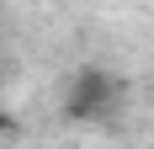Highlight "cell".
Instances as JSON below:
<instances>
[{
	"label": "cell",
	"mask_w": 154,
	"mask_h": 149,
	"mask_svg": "<svg viewBox=\"0 0 154 149\" xmlns=\"http://www.w3.org/2000/svg\"><path fill=\"white\" fill-rule=\"evenodd\" d=\"M117 74L106 69V64H85V69H75V80H69V90H64V117L69 122H96L106 117L112 106H117Z\"/></svg>",
	"instance_id": "1"
},
{
	"label": "cell",
	"mask_w": 154,
	"mask_h": 149,
	"mask_svg": "<svg viewBox=\"0 0 154 149\" xmlns=\"http://www.w3.org/2000/svg\"><path fill=\"white\" fill-rule=\"evenodd\" d=\"M0 138H11V112L0 106Z\"/></svg>",
	"instance_id": "2"
}]
</instances>
